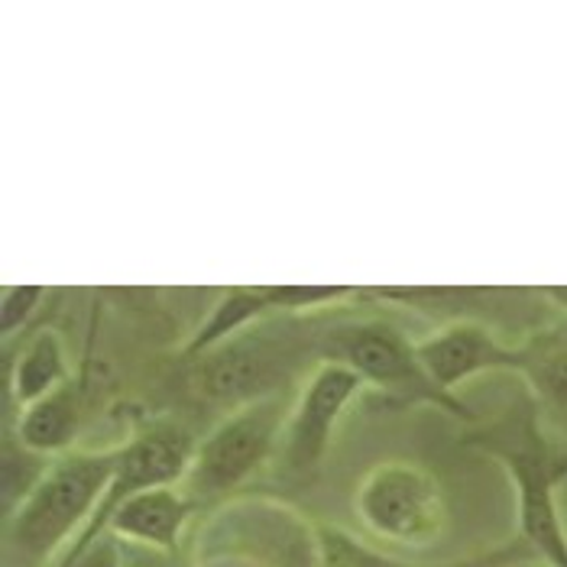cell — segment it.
<instances>
[{"label": "cell", "instance_id": "cell-1", "mask_svg": "<svg viewBox=\"0 0 567 567\" xmlns=\"http://www.w3.org/2000/svg\"><path fill=\"white\" fill-rule=\"evenodd\" d=\"M464 444L499 461L516 486L519 538L545 565L567 567V528L558 486L567 481V451L551 437L538 402L525 390L496 419L477 422Z\"/></svg>", "mask_w": 567, "mask_h": 567}, {"label": "cell", "instance_id": "cell-2", "mask_svg": "<svg viewBox=\"0 0 567 567\" xmlns=\"http://www.w3.org/2000/svg\"><path fill=\"white\" fill-rule=\"evenodd\" d=\"M117 461V447L55 457L40 486L3 519V567H43L69 548L104 499Z\"/></svg>", "mask_w": 567, "mask_h": 567}, {"label": "cell", "instance_id": "cell-3", "mask_svg": "<svg viewBox=\"0 0 567 567\" xmlns=\"http://www.w3.org/2000/svg\"><path fill=\"white\" fill-rule=\"evenodd\" d=\"M315 360L344 363L383 395L386 405H435L451 419L477 425L481 415L461 395L441 390L419 360L415 341L383 318H331L315 328Z\"/></svg>", "mask_w": 567, "mask_h": 567}, {"label": "cell", "instance_id": "cell-4", "mask_svg": "<svg viewBox=\"0 0 567 567\" xmlns=\"http://www.w3.org/2000/svg\"><path fill=\"white\" fill-rule=\"evenodd\" d=\"M315 328L318 321H302V315L269 318L192 360L188 380L202 399L230 412L266 395L289 393L299 363L315 360Z\"/></svg>", "mask_w": 567, "mask_h": 567}, {"label": "cell", "instance_id": "cell-5", "mask_svg": "<svg viewBox=\"0 0 567 567\" xmlns=\"http://www.w3.org/2000/svg\"><path fill=\"white\" fill-rule=\"evenodd\" d=\"M192 567H321L318 523L272 496H234L198 528Z\"/></svg>", "mask_w": 567, "mask_h": 567}, {"label": "cell", "instance_id": "cell-6", "mask_svg": "<svg viewBox=\"0 0 567 567\" xmlns=\"http://www.w3.org/2000/svg\"><path fill=\"white\" fill-rule=\"evenodd\" d=\"M292 402L289 393L266 395L250 405L227 412L218 425L195 444L185 481L178 483L198 509H215L234 499V493L254 481L286 432Z\"/></svg>", "mask_w": 567, "mask_h": 567}, {"label": "cell", "instance_id": "cell-7", "mask_svg": "<svg viewBox=\"0 0 567 567\" xmlns=\"http://www.w3.org/2000/svg\"><path fill=\"white\" fill-rule=\"evenodd\" d=\"M357 519L399 548H432L447 528V503L437 477L415 461H383L357 486Z\"/></svg>", "mask_w": 567, "mask_h": 567}, {"label": "cell", "instance_id": "cell-8", "mask_svg": "<svg viewBox=\"0 0 567 567\" xmlns=\"http://www.w3.org/2000/svg\"><path fill=\"white\" fill-rule=\"evenodd\" d=\"M367 296L399 308H412L419 315L437 318L441 324L474 321L486 324L496 334H509V341H525L535 328H542L558 308L551 306L542 289H486V286H386L370 289Z\"/></svg>", "mask_w": 567, "mask_h": 567}, {"label": "cell", "instance_id": "cell-9", "mask_svg": "<svg viewBox=\"0 0 567 567\" xmlns=\"http://www.w3.org/2000/svg\"><path fill=\"white\" fill-rule=\"evenodd\" d=\"M363 390L367 383L360 380V373H353L344 363L311 367L279 441V461L289 477L308 481L321 471L341 415Z\"/></svg>", "mask_w": 567, "mask_h": 567}, {"label": "cell", "instance_id": "cell-10", "mask_svg": "<svg viewBox=\"0 0 567 567\" xmlns=\"http://www.w3.org/2000/svg\"><path fill=\"white\" fill-rule=\"evenodd\" d=\"M357 296L363 292L350 286H289V282L286 286H230L208 311V318L192 331L185 344V360L192 363L220 348L224 341L237 338L240 331L262 324L269 318L338 308Z\"/></svg>", "mask_w": 567, "mask_h": 567}, {"label": "cell", "instance_id": "cell-11", "mask_svg": "<svg viewBox=\"0 0 567 567\" xmlns=\"http://www.w3.org/2000/svg\"><path fill=\"white\" fill-rule=\"evenodd\" d=\"M419 360L441 390L454 393L461 383L481 373H519L523 370V344L499 338L493 328L457 321L441 324L435 334L415 341Z\"/></svg>", "mask_w": 567, "mask_h": 567}, {"label": "cell", "instance_id": "cell-12", "mask_svg": "<svg viewBox=\"0 0 567 567\" xmlns=\"http://www.w3.org/2000/svg\"><path fill=\"white\" fill-rule=\"evenodd\" d=\"M195 513L198 506L185 496L182 486H153L111 509L101 525V535L114 532L117 538L133 545H146L156 551H182V535Z\"/></svg>", "mask_w": 567, "mask_h": 567}, {"label": "cell", "instance_id": "cell-13", "mask_svg": "<svg viewBox=\"0 0 567 567\" xmlns=\"http://www.w3.org/2000/svg\"><path fill=\"white\" fill-rule=\"evenodd\" d=\"M519 344V377L525 380V390L538 402L542 415H551L567 425V315L555 311Z\"/></svg>", "mask_w": 567, "mask_h": 567}, {"label": "cell", "instance_id": "cell-14", "mask_svg": "<svg viewBox=\"0 0 567 567\" xmlns=\"http://www.w3.org/2000/svg\"><path fill=\"white\" fill-rule=\"evenodd\" d=\"M10 425V419H7ZM23 447L43 454V457H62L75 451V441L82 432V386L75 380H65L55 393L40 402L20 409L17 425H10Z\"/></svg>", "mask_w": 567, "mask_h": 567}, {"label": "cell", "instance_id": "cell-15", "mask_svg": "<svg viewBox=\"0 0 567 567\" xmlns=\"http://www.w3.org/2000/svg\"><path fill=\"white\" fill-rule=\"evenodd\" d=\"M318 538H321V567H506L523 558H535V551L525 545L523 538L493 548L477 558H464V561H444V565H419V561H402L393 558L373 545H367L363 538L350 535L348 528L331 523H318Z\"/></svg>", "mask_w": 567, "mask_h": 567}, {"label": "cell", "instance_id": "cell-16", "mask_svg": "<svg viewBox=\"0 0 567 567\" xmlns=\"http://www.w3.org/2000/svg\"><path fill=\"white\" fill-rule=\"evenodd\" d=\"M65 380H72L69 370V353L59 338V331L40 328L10 367L7 377V402H13L17 409H27L33 402H40L49 393H55Z\"/></svg>", "mask_w": 567, "mask_h": 567}, {"label": "cell", "instance_id": "cell-17", "mask_svg": "<svg viewBox=\"0 0 567 567\" xmlns=\"http://www.w3.org/2000/svg\"><path fill=\"white\" fill-rule=\"evenodd\" d=\"M52 457H43L20 444L10 425H3V519L20 509V503L40 486Z\"/></svg>", "mask_w": 567, "mask_h": 567}, {"label": "cell", "instance_id": "cell-18", "mask_svg": "<svg viewBox=\"0 0 567 567\" xmlns=\"http://www.w3.org/2000/svg\"><path fill=\"white\" fill-rule=\"evenodd\" d=\"M43 286H3L0 292V331L3 338H13L27 328V321L43 306Z\"/></svg>", "mask_w": 567, "mask_h": 567}, {"label": "cell", "instance_id": "cell-19", "mask_svg": "<svg viewBox=\"0 0 567 567\" xmlns=\"http://www.w3.org/2000/svg\"><path fill=\"white\" fill-rule=\"evenodd\" d=\"M55 567H124V545L114 532H104L97 542L87 545L85 551H79L75 558Z\"/></svg>", "mask_w": 567, "mask_h": 567}, {"label": "cell", "instance_id": "cell-20", "mask_svg": "<svg viewBox=\"0 0 567 567\" xmlns=\"http://www.w3.org/2000/svg\"><path fill=\"white\" fill-rule=\"evenodd\" d=\"M124 567H188L182 551H156V548H146V545H133L124 542Z\"/></svg>", "mask_w": 567, "mask_h": 567}, {"label": "cell", "instance_id": "cell-21", "mask_svg": "<svg viewBox=\"0 0 567 567\" xmlns=\"http://www.w3.org/2000/svg\"><path fill=\"white\" fill-rule=\"evenodd\" d=\"M542 296H545L551 306L558 308L561 315H567V286H545V289H542Z\"/></svg>", "mask_w": 567, "mask_h": 567}, {"label": "cell", "instance_id": "cell-22", "mask_svg": "<svg viewBox=\"0 0 567 567\" xmlns=\"http://www.w3.org/2000/svg\"><path fill=\"white\" fill-rule=\"evenodd\" d=\"M506 567H551V565H545L542 558H523V561H513V565H506Z\"/></svg>", "mask_w": 567, "mask_h": 567}]
</instances>
